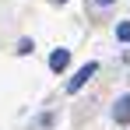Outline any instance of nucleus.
I'll return each instance as SVG.
<instances>
[{"instance_id": "nucleus-2", "label": "nucleus", "mask_w": 130, "mask_h": 130, "mask_svg": "<svg viewBox=\"0 0 130 130\" xmlns=\"http://www.w3.org/2000/svg\"><path fill=\"white\" fill-rule=\"evenodd\" d=\"M112 120H116V123H130V91L116 99V106H112Z\"/></svg>"}, {"instance_id": "nucleus-1", "label": "nucleus", "mask_w": 130, "mask_h": 130, "mask_svg": "<svg viewBox=\"0 0 130 130\" xmlns=\"http://www.w3.org/2000/svg\"><path fill=\"white\" fill-rule=\"evenodd\" d=\"M95 70H99V63H85L74 77H70V81H67V91H70V95H74V91H81V88H85V81L95 74Z\"/></svg>"}, {"instance_id": "nucleus-6", "label": "nucleus", "mask_w": 130, "mask_h": 130, "mask_svg": "<svg viewBox=\"0 0 130 130\" xmlns=\"http://www.w3.org/2000/svg\"><path fill=\"white\" fill-rule=\"evenodd\" d=\"M95 4H112V0H95Z\"/></svg>"}, {"instance_id": "nucleus-7", "label": "nucleus", "mask_w": 130, "mask_h": 130, "mask_svg": "<svg viewBox=\"0 0 130 130\" xmlns=\"http://www.w3.org/2000/svg\"><path fill=\"white\" fill-rule=\"evenodd\" d=\"M56 4H63V0H56Z\"/></svg>"}, {"instance_id": "nucleus-5", "label": "nucleus", "mask_w": 130, "mask_h": 130, "mask_svg": "<svg viewBox=\"0 0 130 130\" xmlns=\"http://www.w3.org/2000/svg\"><path fill=\"white\" fill-rule=\"evenodd\" d=\"M18 53L28 56V53H32V39H21V42H18Z\"/></svg>"}, {"instance_id": "nucleus-4", "label": "nucleus", "mask_w": 130, "mask_h": 130, "mask_svg": "<svg viewBox=\"0 0 130 130\" xmlns=\"http://www.w3.org/2000/svg\"><path fill=\"white\" fill-rule=\"evenodd\" d=\"M116 39L130 42V21H120V25H116Z\"/></svg>"}, {"instance_id": "nucleus-3", "label": "nucleus", "mask_w": 130, "mask_h": 130, "mask_svg": "<svg viewBox=\"0 0 130 130\" xmlns=\"http://www.w3.org/2000/svg\"><path fill=\"white\" fill-rule=\"evenodd\" d=\"M67 63H70V49H53V56H49V67H53V74H63Z\"/></svg>"}]
</instances>
